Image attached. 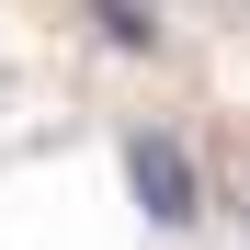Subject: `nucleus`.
Segmentation results:
<instances>
[{
  "instance_id": "nucleus-1",
  "label": "nucleus",
  "mask_w": 250,
  "mask_h": 250,
  "mask_svg": "<svg viewBox=\"0 0 250 250\" xmlns=\"http://www.w3.org/2000/svg\"><path fill=\"white\" fill-rule=\"evenodd\" d=\"M125 182H137V205H148V228H193V159H182V137H159V125H137L125 137Z\"/></svg>"
},
{
  "instance_id": "nucleus-2",
  "label": "nucleus",
  "mask_w": 250,
  "mask_h": 250,
  "mask_svg": "<svg viewBox=\"0 0 250 250\" xmlns=\"http://www.w3.org/2000/svg\"><path fill=\"white\" fill-rule=\"evenodd\" d=\"M91 23H103V46H125V57L159 46V12H148V0H91Z\"/></svg>"
}]
</instances>
